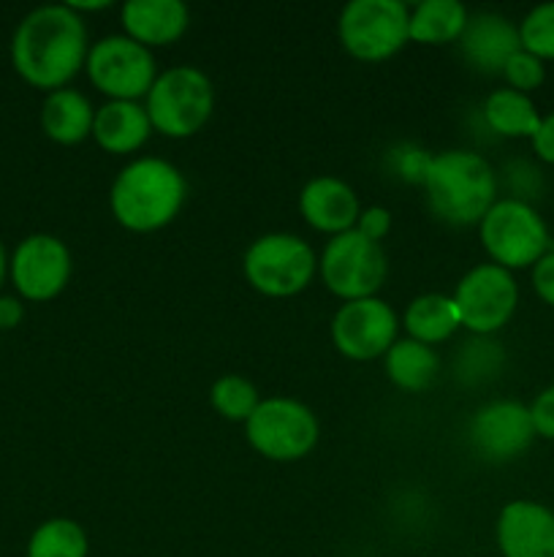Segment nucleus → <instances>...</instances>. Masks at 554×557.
Here are the masks:
<instances>
[{
	"label": "nucleus",
	"instance_id": "f257e3e1",
	"mask_svg": "<svg viewBox=\"0 0 554 557\" xmlns=\"http://www.w3.org/2000/svg\"><path fill=\"white\" fill-rule=\"evenodd\" d=\"M87 47L85 20L68 3L38 5L22 16L11 38V63L16 74L38 90H63L81 69Z\"/></svg>",
	"mask_w": 554,
	"mask_h": 557
},
{
	"label": "nucleus",
	"instance_id": "f03ea898",
	"mask_svg": "<svg viewBox=\"0 0 554 557\" xmlns=\"http://www.w3.org/2000/svg\"><path fill=\"white\" fill-rule=\"evenodd\" d=\"M188 183L174 163L163 158H136L125 163L109 190L114 221L136 234L168 226L179 215Z\"/></svg>",
	"mask_w": 554,
	"mask_h": 557
},
{
	"label": "nucleus",
	"instance_id": "7ed1b4c3",
	"mask_svg": "<svg viewBox=\"0 0 554 557\" xmlns=\"http://www.w3.org/2000/svg\"><path fill=\"white\" fill-rule=\"evenodd\" d=\"M421 188L440 221L476 226L498 201V174L478 152L445 150L429 158Z\"/></svg>",
	"mask_w": 554,
	"mask_h": 557
},
{
	"label": "nucleus",
	"instance_id": "20e7f679",
	"mask_svg": "<svg viewBox=\"0 0 554 557\" xmlns=\"http://www.w3.org/2000/svg\"><path fill=\"white\" fill-rule=\"evenodd\" d=\"M147 117L152 131L168 139H188L199 134L215 109V87L196 65H174L158 74L147 92Z\"/></svg>",
	"mask_w": 554,
	"mask_h": 557
},
{
	"label": "nucleus",
	"instance_id": "39448f33",
	"mask_svg": "<svg viewBox=\"0 0 554 557\" xmlns=\"http://www.w3.org/2000/svg\"><path fill=\"white\" fill-rule=\"evenodd\" d=\"M478 237L492 264L503 270H527L536 267L549 250V226L541 212L516 196H505L489 207L478 223Z\"/></svg>",
	"mask_w": 554,
	"mask_h": 557
},
{
	"label": "nucleus",
	"instance_id": "423d86ee",
	"mask_svg": "<svg viewBox=\"0 0 554 557\" xmlns=\"http://www.w3.org/2000/svg\"><path fill=\"white\" fill-rule=\"evenodd\" d=\"M318 259L297 234H264L242 259L244 281L264 297H293L313 283Z\"/></svg>",
	"mask_w": 554,
	"mask_h": 557
},
{
	"label": "nucleus",
	"instance_id": "0eeeda50",
	"mask_svg": "<svg viewBox=\"0 0 554 557\" xmlns=\"http://www.w3.org/2000/svg\"><path fill=\"white\" fill-rule=\"evenodd\" d=\"M411 11L400 0H351L340 11L337 33L351 58L380 63L411 41Z\"/></svg>",
	"mask_w": 554,
	"mask_h": 557
},
{
	"label": "nucleus",
	"instance_id": "6e6552de",
	"mask_svg": "<svg viewBox=\"0 0 554 557\" xmlns=\"http://www.w3.org/2000/svg\"><path fill=\"white\" fill-rule=\"evenodd\" d=\"M318 419L304 403L291 397L261 400L244 422V438L272 462H293L307 457L318 444Z\"/></svg>",
	"mask_w": 554,
	"mask_h": 557
},
{
	"label": "nucleus",
	"instance_id": "1a4fd4ad",
	"mask_svg": "<svg viewBox=\"0 0 554 557\" xmlns=\"http://www.w3.org/2000/svg\"><path fill=\"white\" fill-rule=\"evenodd\" d=\"M318 267L320 281L342 302L375 297L389 275V261L380 243H373L356 228L331 237L320 253Z\"/></svg>",
	"mask_w": 554,
	"mask_h": 557
},
{
	"label": "nucleus",
	"instance_id": "9d476101",
	"mask_svg": "<svg viewBox=\"0 0 554 557\" xmlns=\"http://www.w3.org/2000/svg\"><path fill=\"white\" fill-rule=\"evenodd\" d=\"M85 71L92 87L103 92L109 101L147 98V92L158 79L155 58H152L150 49L136 44L125 33L123 36H106L92 44L85 60Z\"/></svg>",
	"mask_w": 554,
	"mask_h": 557
},
{
	"label": "nucleus",
	"instance_id": "9b49d317",
	"mask_svg": "<svg viewBox=\"0 0 554 557\" xmlns=\"http://www.w3.org/2000/svg\"><path fill=\"white\" fill-rule=\"evenodd\" d=\"M454 302L462 326L473 335L487 337L514 319L516 305H519V286H516L514 272L487 261V264L473 267L456 283Z\"/></svg>",
	"mask_w": 554,
	"mask_h": 557
},
{
	"label": "nucleus",
	"instance_id": "f8f14e48",
	"mask_svg": "<svg viewBox=\"0 0 554 557\" xmlns=\"http://www.w3.org/2000/svg\"><path fill=\"white\" fill-rule=\"evenodd\" d=\"M400 321L389 302L378 297L342 302L331 319V343L342 357L353 362L386 357L396 343Z\"/></svg>",
	"mask_w": 554,
	"mask_h": 557
},
{
	"label": "nucleus",
	"instance_id": "ddd939ff",
	"mask_svg": "<svg viewBox=\"0 0 554 557\" xmlns=\"http://www.w3.org/2000/svg\"><path fill=\"white\" fill-rule=\"evenodd\" d=\"M71 250L54 234H30L9 259V277L27 302H49L71 281Z\"/></svg>",
	"mask_w": 554,
	"mask_h": 557
},
{
	"label": "nucleus",
	"instance_id": "4468645a",
	"mask_svg": "<svg viewBox=\"0 0 554 557\" xmlns=\"http://www.w3.org/2000/svg\"><path fill=\"white\" fill-rule=\"evenodd\" d=\"M530 406L516 400H494L478 408L470 419V441L487 460L508 462L525 455L536 441Z\"/></svg>",
	"mask_w": 554,
	"mask_h": 557
},
{
	"label": "nucleus",
	"instance_id": "2eb2a0df",
	"mask_svg": "<svg viewBox=\"0 0 554 557\" xmlns=\"http://www.w3.org/2000/svg\"><path fill=\"white\" fill-rule=\"evenodd\" d=\"M494 539L503 557H554V511L538 500H511L500 509Z\"/></svg>",
	"mask_w": 554,
	"mask_h": 557
},
{
	"label": "nucleus",
	"instance_id": "dca6fc26",
	"mask_svg": "<svg viewBox=\"0 0 554 557\" xmlns=\"http://www.w3.org/2000/svg\"><path fill=\"white\" fill-rule=\"evenodd\" d=\"M462 54L467 63L483 74H503L511 54L521 49L519 27L503 14L494 11H478L467 20L465 33L459 38Z\"/></svg>",
	"mask_w": 554,
	"mask_h": 557
},
{
	"label": "nucleus",
	"instance_id": "f3484780",
	"mask_svg": "<svg viewBox=\"0 0 554 557\" xmlns=\"http://www.w3.org/2000/svg\"><path fill=\"white\" fill-rule=\"evenodd\" d=\"M299 212L304 221L320 234H345L356 228L358 221V207L356 194L348 183L337 177H315L299 194Z\"/></svg>",
	"mask_w": 554,
	"mask_h": 557
},
{
	"label": "nucleus",
	"instance_id": "a211bd4d",
	"mask_svg": "<svg viewBox=\"0 0 554 557\" xmlns=\"http://www.w3.org/2000/svg\"><path fill=\"white\" fill-rule=\"evenodd\" d=\"M125 36L141 47H168L188 30V5L182 0H128L119 11Z\"/></svg>",
	"mask_w": 554,
	"mask_h": 557
},
{
	"label": "nucleus",
	"instance_id": "6ab92c4d",
	"mask_svg": "<svg viewBox=\"0 0 554 557\" xmlns=\"http://www.w3.org/2000/svg\"><path fill=\"white\" fill-rule=\"evenodd\" d=\"M152 134L147 109L139 101H106L96 109L92 139L112 156H128L141 150Z\"/></svg>",
	"mask_w": 554,
	"mask_h": 557
},
{
	"label": "nucleus",
	"instance_id": "aec40b11",
	"mask_svg": "<svg viewBox=\"0 0 554 557\" xmlns=\"http://www.w3.org/2000/svg\"><path fill=\"white\" fill-rule=\"evenodd\" d=\"M92 120L96 109L74 87L47 92L41 107V128L58 145H79L87 136H92Z\"/></svg>",
	"mask_w": 554,
	"mask_h": 557
},
{
	"label": "nucleus",
	"instance_id": "412c9836",
	"mask_svg": "<svg viewBox=\"0 0 554 557\" xmlns=\"http://www.w3.org/2000/svg\"><path fill=\"white\" fill-rule=\"evenodd\" d=\"M481 112L489 128L505 139H532L543 117L530 96L511 90V87L489 92Z\"/></svg>",
	"mask_w": 554,
	"mask_h": 557
},
{
	"label": "nucleus",
	"instance_id": "4be33fe9",
	"mask_svg": "<svg viewBox=\"0 0 554 557\" xmlns=\"http://www.w3.org/2000/svg\"><path fill=\"white\" fill-rule=\"evenodd\" d=\"M402 324H405L411 341L424 343V346H438V343L449 341L459 330L462 319L454 297H445V294H421V297H416L407 305Z\"/></svg>",
	"mask_w": 554,
	"mask_h": 557
},
{
	"label": "nucleus",
	"instance_id": "5701e85b",
	"mask_svg": "<svg viewBox=\"0 0 554 557\" xmlns=\"http://www.w3.org/2000/svg\"><path fill=\"white\" fill-rule=\"evenodd\" d=\"M467 20L470 14L459 0H421L411 9V22H407L411 41L432 44V47L459 41Z\"/></svg>",
	"mask_w": 554,
	"mask_h": 557
},
{
	"label": "nucleus",
	"instance_id": "b1692460",
	"mask_svg": "<svg viewBox=\"0 0 554 557\" xmlns=\"http://www.w3.org/2000/svg\"><path fill=\"white\" fill-rule=\"evenodd\" d=\"M386 375L391 384L402 392H424L435 381L440 370V359L432 346L411 341H396L394 346L386 351Z\"/></svg>",
	"mask_w": 554,
	"mask_h": 557
},
{
	"label": "nucleus",
	"instance_id": "393cba45",
	"mask_svg": "<svg viewBox=\"0 0 554 557\" xmlns=\"http://www.w3.org/2000/svg\"><path fill=\"white\" fill-rule=\"evenodd\" d=\"M87 553L85 528L68 517H52L33 531L25 557H87Z\"/></svg>",
	"mask_w": 554,
	"mask_h": 557
},
{
	"label": "nucleus",
	"instance_id": "a878e982",
	"mask_svg": "<svg viewBox=\"0 0 554 557\" xmlns=\"http://www.w3.org/2000/svg\"><path fill=\"white\" fill-rule=\"evenodd\" d=\"M210 403L223 419L244 424L253 417L255 408H259L261 397L253 381L242 379V375H223V379L212 384Z\"/></svg>",
	"mask_w": 554,
	"mask_h": 557
},
{
	"label": "nucleus",
	"instance_id": "bb28decb",
	"mask_svg": "<svg viewBox=\"0 0 554 557\" xmlns=\"http://www.w3.org/2000/svg\"><path fill=\"white\" fill-rule=\"evenodd\" d=\"M516 27H519V44L525 52L536 54L543 63L554 60V0L538 3L536 9L527 11Z\"/></svg>",
	"mask_w": 554,
	"mask_h": 557
},
{
	"label": "nucleus",
	"instance_id": "cd10ccee",
	"mask_svg": "<svg viewBox=\"0 0 554 557\" xmlns=\"http://www.w3.org/2000/svg\"><path fill=\"white\" fill-rule=\"evenodd\" d=\"M503 79L508 82L511 90L530 96L532 90H538V87L546 82V63H543V60H538L536 54L519 49V52L511 54V60L505 63Z\"/></svg>",
	"mask_w": 554,
	"mask_h": 557
},
{
	"label": "nucleus",
	"instance_id": "c85d7f7f",
	"mask_svg": "<svg viewBox=\"0 0 554 557\" xmlns=\"http://www.w3.org/2000/svg\"><path fill=\"white\" fill-rule=\"evenodd\" d=\"M429 152L418 150V147L413 145H402L396 147V150H391V161H394V172L400 174L402 180H407V183H416L421 185L424 180V172H427L429 166Z\"/></svg>",
	"mask_w": 554,
	"mask_h": 557
},
{
	"label": "nucleus",
	"instance_id": "c756f323",
	"mask_svg": "<svg viewBox=\"0 0 554 557\" xmlns=\"http://www.w3.org/2000/svg\"><path fill=\"white\" fill-rule=\"evenodd\" d=\"M530 417L538 438L554 441V384L538 392L536 400L530 403Z\"/></svg>",
	"mask_w": 554,
	"mask_h": 557
},
{
	"label": "nucleus",
	"instance_id": "7c9ffc66",
	"mask_svg": "<svg viewBox=\"0 0 554 557\" xmlns=\"http://www.w3.org/2000/svg\"><path fill=\"white\" fill-rule=\"evenodd\" d=\"M532 277V292L538 294L543 305L554 308V250H549L546 256L536 261V267L530 270Z\"/></svg>",
	"mask_w": 554,
	"mask_h": 557
},
{
	"label": "nucleus",
	"instance_id": "2f4dec72",
	"mask_svg": "<svg viewBox=\"0 0 554 557\" xmlns=\"http://www.w3.org/2000/svg\"><path fill=\"white\" fill-rule=\"evenodd\" d=\"M389 228H391V215L386 207H367V210L358 212L356 232L364 234L367 239H373V243H380V239L389 234Z\"/></svg>",
	"mask_w": 554,
	"mask_h": 557
},
{
	"label": "nucleus",
	"instance_id": "473e14b6",
	"mask_svg": "<svg viewBox=\"0 0 554 557\" xmlns=\"http://www.w3.org/2000/svg\"><path fill=\"white\" fill-rule=\"evenodd\" d=\"M530 145H532V152H536L543 163L554 166V112L543 114L541 125H538V131H536V136L530 139Z\"/></svg>",
	"mask_w": 554,
	"mask_h": 557
},
{
	"label": "nucleus",
	"instance_id": "72a5a7b5",
	"mask_svg": "<svg viewBox=\"0 0 554 557\" xmlns=\"http://www.w3.org/2000/svg\"><path fill=\"white\" fill-rule=\"evenodd\" d=\"M25 319L20 297H0V330H14Z\"/></svg>",
	"mask_w": 554,
	"mask_h": 557
},
{
	"label": "nucleus",
	"instance_id": "f704fd0d",
	"mask_svg": "<svg viewBox=\"0 0 554 557\" xmlns=\"http://www.w3.org/2000/svg\"><path fill=\"white\" fill-rule=\"evenodd\" d=\"M71 9L79 14V11H101V9H109V0H96V3H68Z\"/></svg>",
	"mask_w": 554,
	"mask_h": 557
},
{
	"label": "nucleus",
	"instance_id": "c9c22d12",
	"mask_svg": "<svg viewBox=\"0 0 554 557\" xmlns=\"http://www.w3.org/2000/svg\"><path fill=\"white\" fill-rule=\"evenodd\" d=\"M9 259L11 256L5 253V245H3V239H0V286L5 283V275H9Z\"/></svg>",
	"mask_w": 554,
	"mask_h": 557
}]
</instances>
